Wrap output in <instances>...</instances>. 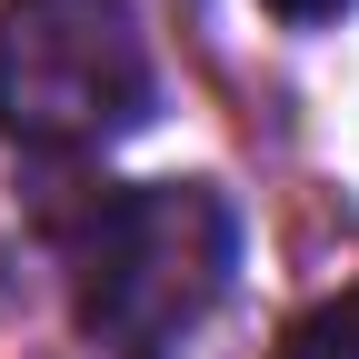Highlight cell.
Wrapping results in <instances>:
<instances>
[{
	"mask_svg": "<svg viewBox=\"0 0 359 359\" xmlns=\"http://www.w3.org/2000/svg\"><path fill=\"white\" fill-rule=\"evenodd\" d=\"M240 269V219L210 180H140L90 210L70 250L80 330L110 359H180Z\"/></svg>",
	"mask_w": 359,
	"mask_h": 359,
	"instance_id": "cell-1",
	"label": "cell"
},
{
	"mask_svg": "<svg viewBox=\"0 0 359 359\" xmlns=\"http://www.w3.org/2000/svg\"><path fill=\"white\" fill-rule=\"evenodd\" d=\"M150 120V40L130 0H0V130L20 150H110Z\"/></svg>",
	"mask_w": 359,
	"mask_h": 359,
	"instance_id": "cell-2",
	"label": "cell"
},
{
	"mask_svg": "<svg viewBox=\"0 0 359 359\" xmlns=\"http://www.w3.org/2000/svg\"><path fill=\"white\" fill-rule=\"evenodd\" d=\"M280 359H359V280L330 290L320 309H309V320L280 339Z\"/></svg>",
	"mask_w": 359,
	"mask_h": 359,
	"instance_id": "cell-3",
	"label": "cell"
},
{
	"mask_svg": "<svg viewBox=\"0 0 359 359\" xmlns=\"http://www.w3.org/2000/svg\"><path fill=\"white\" fill-rule=\"evenodd\" d=\"M269 11L299 20V30H320V20H339V11H349V0H269Z\"/></svg>",
	"mask_w": 359,
	"mask_h": 359,
	"instance_id": "cell-4",
	"label": "cell"
}]
</instances>
